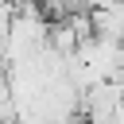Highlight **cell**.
<instances>
[{"mask_svg":"<svg viewBox=\"0 0 124 124\" xmlns=\"http://www.w3.org/2000/svg\"><path fill=\"white\" fill-rule=\"evenodd\" d=\"M62 124H93V120H89L85 112H74V116H70V120H62Z\"/></svg>","mask_w":124,"mask_h":124,"instance_id":"cell-1","label":"cell"}]
</instances>
